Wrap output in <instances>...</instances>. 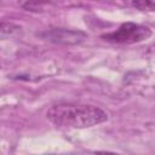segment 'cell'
<instances>
[{
	"label": "cell",
	"mask_w": 155,
	"mask_h": 155,
	"mask_svg": "<svg viewBox=\"0 0 155 155\" xmlns=\"http://www.w3.org/2000/svg\"><path fill=\"white\" fill-rule=\"evenodd\" d=\"M41 36L48 41H52L56 44H63V45H76L82 42L87 38V35L84 31L64 29V28H54V29L47 30L42 33Z\"/></svg>",
	"instance_id": "3"
},
{
	"label": "cell",
	"mask_w": 155,
	"mask_h": 155,
	"mask_svg": "<svg viewBox=\"0 0 155 155\" xmlns=\"http://www.w3.org/2000/svg\"><path fill=\"white\" fill-rule=\"evenodd\" d=\"M127 6L138 11L153 12L155 8V0H122Z\"/></svg>",
	"instance_id": "4"
},
{
	"label": "cell",
	"mask_w": 155,
	"mask_h": 155,
	"mask_svg": "<svg viewBox=\"0 0 155 155\" xmlns=\"http://www.w3.org/2000/svg\"><path fill=\"white\" fill-rule=\"evenodd\" d=\"M151 30L145 27L132 22H126L119 27L115 31L102 35V39L115 44H134L140 42L150 38Z\"/></svg>",
	"instance_id": "2"
},
{
	"label": "cell",
	"mask_w": 155,
	"mask_h": 155,
	"mask_svg": "<svg viewBox=\"0 0 155 155\" xmlns=\"http://www.w3.org/2000/svg\"><path fill=\"white\" fill-rule=\"evenodd\" d=\"M48 0H18L22 8L27 11H41Z\"/></svg>",
	"instance_id": "6"
},
{
	"label": "cell",
	"mask_w": 155,
	"mask_h": 155,
	"mask_svg": "<svg viewBox=\"0 0 155 155\" xmlns=\"http://www.w3.org/2000/svg\"><path fill=\"white\" fill-rule=\"evenodd\" d=\"M93 1H105V0H93Z\"/></svg>",
	"instance_id": "7"
},
{
	"label": "cell",
	"mask_w": 155,
	"mask_h": 155,
	"mask_svg": "<svg viewBox=\"0 0 155 155\" xmlns=\"http://www.w3.org/2000/svg\"><path fill=\"white\" fill-rule=\"evenodd\" d=\"M47 120L59 128H86L108 120L102 109L76 103H62L51 107L46 113Z\"/></svg>",
	"instance_id": "1"
},
{
	"label": "cell",
	"mask_w": 155,
	"mask_h": 155,
	"mask_svg": "<svg viewBox=\"0 0 155 155\" xmlns=\"http://www.w3.org/2000/svg\"><path fill=\"white\" fill-rule=\"evenodd\" d=\"M21 25L10 23V22H2L0 23V39H6L15 36L21 33Z\"/></svg>",
	"instance_id": "5"
}]
</instances>
